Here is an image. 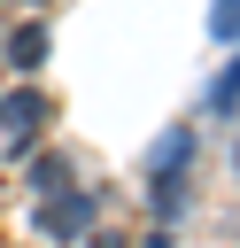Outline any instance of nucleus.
<instances>
[{"label":"nucleus","mask_w":240,"mask_h":248,"mask_svg":"<svg viewBox=\"0 0 240 248\" xmlns=\"http://www.w3.org/2000/svg\"><path fill=\"white\" fill-rule=\"evenodd\" d=\"M39 232L46 240H85L93 232V194H46L39 202Z\"/></svg>","instance_id":"f257e3e1"},{"label":"nucleus","mask_w":240,"mask_h":248,"mask_svg":"<svg viewBox=\"0 0 240 248\" xmlns=\"http://www.w3.org/2000/svg\"><path fill=\"white\" fill-rule=\"evenodd\" d=\"M23 186H31L39 202H46V194H70V186H77V163H70L62 147H46V155H31V170H23Z\"/></svg>","instance_id":"f03ea898"},{"label":"nucleus","mask_w":240,"mask_h":248,"mask_svg":"<svg viewBox=\"0 0 240 248\" xmlns=\"http://www.w3.org/2000/svg\"><path fill=\"white\" fill-rule=\"evenodd\" d=\"M39 116H46V101H39V93H15V101H0V124H8V147H15V155L31 147Z\"/></svg>","instance_id":"7ed1b4c3"},{"label":"nucleus","mask_w":240,"mask_h":248,"mask_svg":"<svg viewBox=\"0 0 240 248\" xmlns=\"http://www.w3.org/2000/svg\"><path fill=\"white\" fill-rule=\"evenodd\" d=\"M39 62H46V23H15V31H8V70L31 78Z\"/></svg>","instance_id":"20e7f679"},{"label":"nucleus","mask_w":240,"mask_h":248,"mask_svg":"<svg viewBox=\"0 0 240 248\" xmlns=\"http://www.w3.org/2000/svg\"><path fill=\"white\" fill-rule=\"evenodd\" d=\"M209 108H217V116H232V108H240V54H232V62H225V78L209 85Z\"/></svg>","instance_id":"39448f33"},{"label":"nucleus","mask_w":240,"mask_h":248,"mask_svg":"<svg viewBox=\"0 0 240 248\" xmlns=\"http://www.w3.org/2000/svg\"><path fill=\"white\" fill-rule=\"evenodd\" d=\"M209 31H217V39H240V0H217V16H209Z\"/></svg>","instance_id":"423d86ee"},{"label":"nucleus","mask_w":240,"mask_h":248,"mask_svg":"<svg viewBox=\"0 0 240 248\" xmlns=\"http://www.w3.org/2000/svg\"><path fill=\"white\" fill-rule=\"evenodd\" d=\"M85 248H132V240H124V232H93Z\"/></svg>","instance_id":"0eeeda50"}]
</instances>
